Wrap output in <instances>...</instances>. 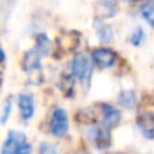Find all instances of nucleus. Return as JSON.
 I'll return each instance as SVG.
<instances>
[{"label":"nucleus","instance_id":"9d476101","mask_svg":"<svg viewBox=\"0 0 154 154\" xmlns=\"http://www.w3.org/2000/svg\"><path fill=\"white\" fill-rule=\"evenodd\" d=\"M118 103L126 109H134L137 107V95L133 91H122L118 95Z\"/></svg>","mask_w":154,"mask_h":154},{"label":"nucleus","instance_id":"39448f33","mask_svg":"<svg viewBox=\"0 0 154 154\" xmlns=\"http://www.w3.org/2000/svg\"><path fill=\"white\" fill-rule=\"evenodd\" d=\"M122 120V114L111 104H101V125L107 128H115Z\"/></svg>","mask_w":154,"mask_h":154},{"label":"nucleus","instance_id":"4468645a","mask_svg":"<svg viewBox=\"0 0 154 154\" xmlns=\"http://www.w3.org/2000/svg\"><path fill=\"white\" fill-rule=\"evenodd\" d=\"M11 111H12V99L11 96H8L4 101V106H3V114H2V123L5 125L8 120V118L11 116Z\"/></svg>","mask_w":154,"mask_h":154},{"label":"nucleus","instance_id":"f257e3e1","mask_svg":"<svg viewBox=\"0 0 154 154\" xmlns=\"http://www.w3.org/2000/svg\"><path fill=\"white\" fill-rule=\"evenodd\" d=\"M49 127H50L51 135L57 137V138L66 135L68 130H69V120H68V114L64 108H56L53 111Z\"/></svg>","mask_w":154,"mask_h":154},{"label":"nucleus","instance_id":"f3484780","mask_svg":"<svg viewBox=\"0 0 154 154\" xmlns=\"http://www.w3.org/2000/svg\"><path fill=\"white\" fill-rule=\"evenodd\" d=\"M15 154H32V146L30 143H24L23 146H20L18 149V152H16Z\"/></svg>","mask_w":154,"mask_h":154},{"label":"nucleus","instance_id":"dca6fc26","mask_svg":"<svg viewBox=\"0 0 154 154\" xmlns=\"http://www.w3.org/2000/svg\"><path fill=\"white\" fill-rule=\"evenodd\" d=\"M143 30L142 29H137L135 31H134V34L131 35V43H133L134 46H139L142 43V41H143Z\"/></svg>","mask_w":154,"mask_h":154},{"label":"nucleus","instance_id":"9b49d317","mask_svg":"<svg viewBox=\"0 0 154 154\" xmlns=\"http://www.w3.org/2000/svg\"><path fill=\"white\" fill-rule=\"evenodd\" d=\"M96 34H97L99 39L101 42H111L112 38H114V32H112V29L106 23H99V26L96 27Z\"/></svg>","mask_w":154,"mask_h":154},{"label":"nucleus","instance_id":"1a4fd4ad","mask_svg":"<svg viewBox=\"0 0 154 154\" xmlns=\"http://www.w3.org/2000/svg\"><path fill=\"white\" fill-rule=\"evenodd\" d=\"M97 12L103 18H111L116 15L118 12V4L115 0H99L97 3Z\"/></svg>","mask_w":154,"mask_h":154},{"label":"nucleus","instance_id":"6e6552de","mask_svg":"<svg viewBox=\"0 0 154 154\" xmlns=\"http://www.w3.org/2000/svg\"><path fill=\"white\" fill-rule=\"evenodd\" d=\"M137 125L143 138L154 139V112H142L137 119Z\"/></svg>","mask_w":154,"mask_h":154},{"label":"nucleus","instance_id":"f8f14e48","mask_svg":"<svg viewBox=\"0 0 154 154\" xmlns=\"http://www.w3.org/2000/svg\"><path fill=\"white\" fill-rule=\"evenodd\" d=\"M141 15L147 20V23L154 27V0H147L141 7Z\"/></svg>","mask_w":154,"mask_h":154},{"label":"nucleus","instance_id":"2eb2a0df","mask_svg":"<svg viewBox=\"0 0 154 154\" xmlns=\"http://www.w3.org/2000/svg\"><path fill=\"white\" fill-rule=\"evenodd\" d=\"M39 154H58V150L54 145L49 142H42L39 146Z\"/></svg>","mask_w":154,"mask_h":154},{"label":"nucleus","instance_id":"a211bd4d","mask_svg":"<svg viewBox=\"0 0 154 154\" xmlns=\"http://www.w3.org/2000/svg\"><path fill=\"white\" fill-rule=\"evenodd\" d=\"M125 2H137V0H125Z\"/></svg>","mask_w":154,"mask_h":154},{"label":"nucleus","instance_id":"7ed1b4c3","mask_svg":"<svg viewBox=\"0 0 154 154\" xmlns=\"http://www.w3.org/2000/svg\"><path fill=\"white\" fill-rule=\"evenodd\" d=\"M93 64L100 69H108L112 68L118 61V54L112 49L108 48H99L95 49L91 54Z\"/></svg>","mask_w":154,"mask_h":154},{"label":"nucleus","instance_id":"423d86ee","mask_svg":"<svg viewBox=\"0 0 154 154\" xmlns=\"http://www.w3.org/2000/svg\"><path fill=\"white\" fill-rule=\"evenodd\" d=\"M26 135L20 131H10L7 139L4 141V145L2 147V154H15L20 146L26 143Z\"/></svg>","mask_w":154,"mask_h":154},{"label":"nucleus","instance_id":"0eeeda50","mask_svg":"<svg viewBox=\"0 0 154 154\" xmlns=\"http://www.w3.org/2000/svg\"><path fill=\"white\" fill-rule=\"evenodd\" d=\"M18 107L20 111V116L23 120L29 122L32 119L35 112V103H34V96L31 93H20L18 96Z\"/></svg>","mask_w":154,"mask_h":154},{"label":"nucleus","instance_id":"20e7f679","mask_svg":"<svg viewBox=\"0 0 154 154\" xmlns=\"http://www.w3.org/2000/svg\"><path fill=\"white\" fill-rule=\"evenodd\" d=\"M89 141L92 142V145L99 150H104L107 147H109L111 145V135H109V128H107L106 126H95L89 130L88 133Z\"/></svg>","mask_w":154,"mask_h":154},{"label":"nucleus","instance_id":"ddd939ff","mask_svg":"<svg viewBox=\"0 0 154 154\" xmlns=\"http://www.w3.org/2000/svg\"><path fill=\"white\" fill-rule=\"evenodd\" d=\"M35 49H37L38 51H39L42 56H46L49 51V49H50V41L48 39V37L43 34L38 35L37 38V46H35Z\"/></svg>","mask_w":154,"mask_h":154},{"label":"nucleus","instance_id":"f03ea898","mask_svg":"<svg viewBox=\"0 0 154 154\" xmlns=\"http://www.w3.org/2000/svg\"><path fill=\"white\" fill-rule=\"evenodd\" d=\"M91 60L84 53H76L70 62L72 76L80 81H85L91 75Z\"/></svg>","mask_w":154,"mask_h":154},{"label":"nucleus","instance_id":"6ab92c4d","mask_svg":"<svg viewBox=\"0 0 154 154\" xmlns=\"http://www.w3.org/2000/svg\"><path fill=\"white\" fill-rule=\"evenodd\" d=\"M81 154H88V153H81Z\"/></svg>","mask_w":154,"mask_h":154}]
</instances>
